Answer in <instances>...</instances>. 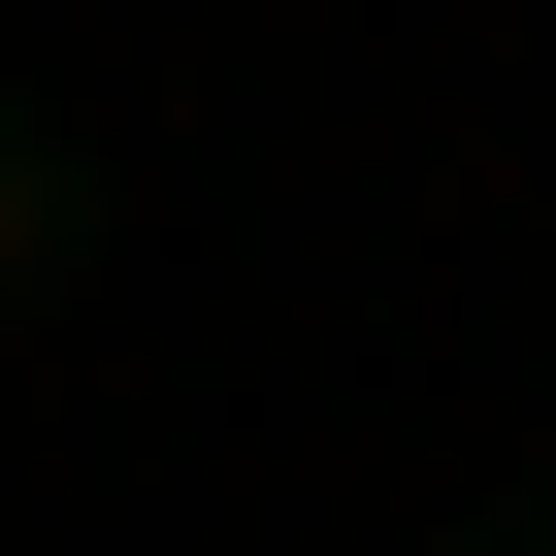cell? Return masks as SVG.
Masks as SVG:
<instances>
[{
    "label": "cell",
    "instance_id": "2",
    "mask_svg": "<svg viewBox=\"0 0 556 556\" xmlns=\"http://www.w3.org/2000/svg\"><path fill=\"white\" fill-rule=\"evenodd\" d=\"M523 556H556V523H523Z\"/></svg>",
    "mask_w": 556,
    "mask_h": 556
},
{
    "label": "cell",
    "instance_id": "1",
    "mask_svg": "<svg viewBox=\"0 0 556 556\" xmlns=\"http://www.w3.org/2000/svg\"><path fill=\"white\" fill-rule=\"evenodd\" d=\"M34 229H66V131H34V99H0V295H34Z\"/></svg>",
    "mask_w": 556,
    "mask_h": 556
}]
</instances>
